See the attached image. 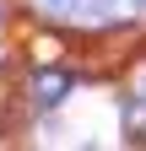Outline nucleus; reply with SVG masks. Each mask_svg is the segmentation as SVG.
Returning a JSON list of instances; mask_svg holds the SVG:
<instances>
[{
  "label": "nucleus",
  "mask_w": 146,
  "mask_h": 151,
  "mask_svg": "<svg viewBox=\"0 0 146 151\" xmlns=\"http://www.w3.org/2000/svg\"><path fill=\"white\" fill-rule=\"evenodd\" d=\"M92 27H124L146 16V0H92V11H81Z\"/></svg>",
  "instance_id": "f03ea898"
},
{
  "label": "nucleus",
  "mask_w": 146,
  "mask_h": 151,
  "mask_svg": "<svg viewBox=\"0 0 146 151\" xmlns=\"http://www.w3.org/2000/svg\"><path fill=\"white\" fill-rule=\"evenodd\" d=\"M70 86H76V76H70L65 65H43V70H33V103H38V108L65 103V97H70Z\"/></svg>",
  "instance_id": "f257e3e1"
},
{
  "label": "nucleus",
  "mask_w": 146,
  "mask_h": 151,
  "mask_svg": "<svg viewBox=\"0 0 146 151\" xmlns=\"http://www.w3.org/2000/svg\"><path fill=\"white\" fill-rule=\"evenodd\" d=\"M38 6V16H49V22H76L87 0H33Z\"/></svg>",
  "instance_id": "7ed1b4c3"
},
{
  "label": "nucleus",
  "mask_w": 146,
  "mask_h": 151,
  "mask_svg": "<svg viewBox=\"0 0 146 151\" xmlns=\"http://www.w3.org/2000/svg\"><path fill=\"white\" fill-rule=\"evenodd\" d=\"M0 16H6V6H0Z\"/></svg>",
  "instance_id": "20e7f679"
},
{
  "label": "nucleus",
  "mask_w": 146,
  "mask_h": 151,
  "mask_svg": "<svg viewBox=\"0 0 146 151\" xmlns=\"http://www.w3.org/2000/svg\"><path fill=\"white\" fill-rule=\"evenodd\" d=\"M141 97H146V92H141Z\"/></svg>",
  "instance_id": "39448f33"
}]
</instances>
